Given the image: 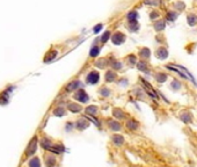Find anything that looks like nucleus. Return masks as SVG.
I'll return each instance as SVG.
<instances>
[{
  "instance_id": "1",
  "label": "nucleus",
  "mask_w": 197,
  "mask_h": 167,
  "mask_svg": "<svg viewBox=\"0 0 197 167\" xmlns=\"http://www.w3.org/2000/svg\"><path fill=\"white\" fill-rule=\"evenodd\" d=\"M167 67L169 68V70H173V71H175V72H178V74H181L183 78H186V79L188 80H191L195 85H196V81H195V79H194V77L191 76V73L187 70V68H184L183 66H180V65H174V64H171L168 65Z\"/></svg>"
},
{
  "instance_id": "2",
  "label": "nucleus",
  "mask_w": 197,
  "mask_h": 167,
  "mask_svg": "<svg viewBox=\"0 0 197 167\" xmlns=\"http://www.w3.org/2000/svg\"><path fill=\"white\" fill-rule=\"evenodd\" d=\"M73 98H74V100H76L77 102L80 103H87L89 101V96L86 93V91H83V89H78L76 92V94L73 95Z\"/></svg>"
},
{
  "instance_id": "3",
  "label": "nucleus",
  "mask_w": 197,
  "mask_h": 167,
  "mask_svg": "<svg viewBox=\"0 0 197 167\" xmlns=\"http://www.w3.org/2000/svg\"><path fill=\"white\" fill-rule=\"evenodd\" d=\"M106 124H107V127H108V129H109L110 131L118 132L120 130H122V123L120 121H117V120H113V118L107 120Z\"/></svg>"
},
{
  "instance_id": "4",
  "label": "nucleus",
  "mask_w": 197,
  "mask_h": 167,
  "mask_svg": "<svg viewBox=\"0 0 197 167\" xmlns=\"http://www.w3.org/2000/svg\"><path fill=\"white\" fill-rule=\"evenodd\" d=\"M76 123V129L79 130V131H83L85 129H87L88 127H89V120H88L86 116H83V117H80L79 120H77Z\"/></svg>"
},
{
  "instance_id": "5",
  "label": "nucleus",
  "mask_w": 197,
  "mask_h": 167,
  "mask_svg": "<svg viewBox=\"0 0 197 167\" xmlns=\"http://www.w3.org/2000/svg\"><path fill=\"white\" fill-rule=\"evenodd\" d=\"M86 81L88 85H96L100 81V74L98 71H91L86 77Z\"/></svg>"
},
{
  "instance_id": "6",
  "label": "nucleus",
  "mask_w": 197,
  "mask_h": 167,
  "mask_svg": "<svg viewBox=\"0 0 197 167\" xmlns=\"http://www.w3.org/2000/svg\"><path fill=\"white\" fill-rule=\"evenodd\" d=\"M139 122L135 120V118H128L125 121V128L130 131H136V130L139 129Z\"/></svg>"
},
{
  "instance_id": "7",
  "label": "nucleus",
  "mask_w": 197,
  "mask_h": 167,
  "mask_svg": "<svg viewBox=\"0 0 197 167\" xmlns=\"http://www.w3.org/2000/svg\"><path fill=\"white\" fill-rule=\"evenodd\" d=\"M113 116H114L117 121H126V120H128V115L125 114V111L122 110L121 108H114V110H113Z\"/></svg>"
},
{
  "instance_id": "8",
  "label": "nucleus",
  "mask_w": 197,
  "mask_h": 167,
  "mask_svg": "<svg viewBox=\"0 0 197 167\" xmlns=\"http://www.w3.org/2000/svg\"><path fill=\"white\" fill-rule=\"evenodd\" d=\"M36 148H37V137H34V138L30 141L29 145H28V148H27L26 156L27 157L33 156V154L35 153V151H36Z\"/></svg>"
},
{
  "instance_id": "9",
  "label": "nucleus",
  "mask_w": 197,
  "mask_h": 167,
  "mask_svg": "<svg viewBox=\"0 0 197 167\" xmlns=\"http://www.w3.org/2000/svg\"><path fill=\"white\" fill-rule=\"evenodd\" d=\"M111 142L116 146H122V145L125 144V138L124 136H122L120 133H115V135L111 136Z\"/></svg>"
},
{
  "instance_id": "10",
  "label": "nucleus",
  "mask_w": 197,
  "mask_h": 167,
  "mask_svg": "<svg viewBox=\"0 0 197 167\" xmlns=\"http://www.w3.org/2000/svg\"><path fill=\"white\" fill-rule=\"evenodd\" d=\"M98 113V108L94 105H91L85 108V114L88 115V116H96Z\"/></svg>"
},
{
  "instance_id": "11",
  "label": "nucleus",
  "mask_w": 197,
  "mask_h": 167,
  "mask_svg": "<svg viewBox=\"0 0 197 167\" xmlns=\"http://www.w3.org/2000/svg\"><path fill=\"white\" fill-rule=\"evenodd\" d=\"M141 83H143V86H144L145 88H146V92H147V94L151 96V98H153V99H158V94L156 93V91L153 89V88L151 87V86H148V84L146 83V81H144V80L141 79Z\"/></svg>"
},
{
  "instance_id": "12",
  "label": "nucleus",
  "mask_w": 197,
  "mask_h": 167,
  "mask_svg": "<svg viewBox=\"0 0 197 167\" xmlns=\"http://www.w3.org/2000/svg\"><path fill=\"white\" fill-rule=\"evenodd\" d=\"M67 109H68V111H71V113L78 114V113H80V111L83 110V108H81V106H80V105H78V103L71 102V103H68V105H67Z\"/></svg>"
},
{
  "instance_id": "13",
  "label": "nucleus",
  "mask_w": 197,
  "mask_h": 167,
  "mask_svg": "<svg viewBox=\"0 0 197 167\" xmlns=\"http://www.w3.org/2000/svg\"><path fill=\"white\" fill-rule=\"evenodd\" d=\"M111 41H113L114 44H117L118 46V44H122V43L125 41V36L122 34V33H116V34L111 37Z\"/></svg>"
},
{
  "instance_id": "14",
  "label": "nucleus",
  "mask_w": 197,
  "mask_h": 167,
  "mask_svg": "<svg viewBox=\"0 0 197 167\" xmlns=\"http://www.w3.org/2000/svg\"><path fill=\"white\" fill-rule=\"evenodd\" d=\"M180 118H181L182 122H184V123H190V122L193 121V115L190 114L189 111H184V113H182L180 115Z\"/></svg>"
},
{
  "instance_id": "15",
  "label": "nucleus",
  "mask_w": 197,
  "mask_h": 167,
  "mask_svg": "<svg viewBox=\"0 0 197 167\" xmlns=\"http://www.w3.org/2000/svg\"><path fill=\"white\" fill-rule=\"evenodd\" d=\"M168 56V51H167L165 48H159L157 50V57L160 58V59H165Z\"/></svg>"
},
{
  "instance_id": "16",
  "label": "nucleus",
  "mask_w": 197,
  "mask_h": 167,
  "mask_svg": "<svg viewBox=\"0 0 197 167\" xmlns=\"http://www.w3.org/2000/svg\"><path fill=\"white\" fill-rule=\"evenodd\" d=\"M80 86V81H72V83H70L67 84V86H66V91L67 92H73V91H76L77 88Z\"/></svg>"
},
{
  "instance_id": "17",
  "label": "nucleus",
  "mask_w": 197,
  "mask_h": 167,
  "mask_svg": "<svg viewBox=\"0 0 197 167\" xmlns=\"http://www.w3.org/2000/svg\"><path fill=\"white\" fill-rule=\"evenodd\" d=\"M28 165H29V167H41V160L37 157H34L29 160Z\"/></svg>"
},
{
  "instance_id": "18",
  "label": "nucleus",
  "mask_w": 197,
  "mask_h": 167,
  "mask_svg": "<svg viewBox=\"0 0 197 167\" xmlns=\"http://www.w3.org/2000/svg\"><path fill=\"white\" fill-rule=\"evenodd\" d=\"M116 79V73L113 72V71H108L106 73V81L107 83H111V81H114Z\"/></svg>"
},
{
  "instance_id": "19",
  "label": "nucleus",
  "mask_w": 197,
  "mask_h": 167,
  "mask_svg": "<svg viewBox=\"0 0 197 167\" xmlns=\"http://www.w3.org/2000/svg\"><path fill=\"white\" fill-rule=\"evenodd\" d=\"M53 114L56 115V116H58V117H61V116H64V115L66 114V109H65V108H61V107H58V108L55 109Z\"/></svg>"
},
{
  "instance_id": "20",
  "label": "nucleus",
  "mask_w": 197,
  "mask_h": 167,
  "mask_svg": "<svg viewBox=\"0 0 197 167\" xmlns=\"http://www.w3.org/2000/svg\"><path fill=\"white\" fill-rule=\"evenodd\" d=\"M150 55H151V52H150V50L146 49V48H143V49L139 51L140 58H144V59H146V58H150Z\"/></svg>"
},
{
  "instance_id": "21",
  "label": "nucleus",
  "mask_w": 197,
  "mask_h": 167,
  "mask_svg": "<svg viewBox=\"0 0 197 167\" xmlns=\"http://www.w3.org/2000/svg\"><path fill=\"white\" fill-rule=\"evenodd\" d=\"M55 163H56V158L53 156L46 157V166L48 167H53L55 166Z\"/></svg>"
},
{
  "instance_id": "22",
  "label": "nucleus",
  "mask_w": 197,
  "mask_h": 167,
  "mask_svg": "<svg viewBox=\"0 0 197 167\" xmlns=\"http://www.w3.org/2000/svg\"><path fill=\"white\" fill-rule=\"evenodd\" d=\"M98 52H100V48L95 46L94 48H92L89 56H91V57H98Z\"/></svg>"
},
{
  "instance_id": "23",
  "label": "nucleus",
  "mask_w": 197,
  "mask_h": 167,
  "mask_svg": "<svg viewBox=\"0 0 197 167\" xmlns=\"http://www.w3.org/2000/svg\"><path fill=\"white\" fill-rule=\"evenodd\" d=\"M76 129V123H73V122H68L65 124V130L66 131H71V130Z\"/></svg>"
},
{
  "instance_id": "24",
  "label": "nucleus",
  "mask_w": 197,
  "mask_h": 167,
  "mask_svg": "<svg viewBox=\"0 0 197 167\" xmlns=\"http://www.w3.org/2000/svg\"><path fill=\"white\" fill-rule=\"evenodd\" d=\"M159 76H157V81H159V83H163V81H166V79H167V77L163 74V73H158Z\"/></svg>"
},
{
  "instance_id": "25",
  "label": "nucleus",
  "mask_w": 197,
  "mask_h": 167,
  "mask_svg": "<svg viewBox=\"0 0 197 167\" xmlns=\"http://www.w3.org/2000/svg\"><path fill=\"white\" fill-rule=\"evenodd\" d=\"M100 93H101V95H103V96H109L110 95V89H108V88H102L101 91H100Z\"/></svg>"
},
{
  "instance_id": "26",
  "label": "nucleus",
  "mask_w": 197,
  "mask_h": 167,
  "mask_svg": "<svg viewBox=\"0 0 197 167\" xmlns=\"http://www.w3.org/2000/svg\"><path fill=\"white\" fill-rule=\"evenodd\" d=\"M109 35H110V33H109V31H107L106 34H104V35H103V36H102V38H101V41H102L103 43H104V42H107V40L109 38V37H108Z\"/></svg>"
}]
</instances>
